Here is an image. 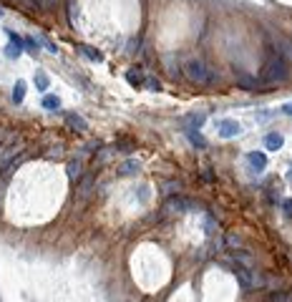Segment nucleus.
I'll list each match as a JSON object with an SVG mask.
<instances>
[{
  "instance_id": "f257e3e1",
  "label": "nucleus",
  "mask_w": 292,
  "mask_h": 302,
  "mask_svg": "<svg viewBox=\"0 0 292 302\" xmlns=\"http://www.w3.org/2000/svg\"><path fill=\"white\" fill-rule=\"evenodd\" d=\"M184 73H187V78H189L192 83H196V86H209V83L217 81V71H214L209 63H206L204 58H192V61H187Z\"/></svg>"
},
{
  "instance_id": "f03ea898",
  "label": "nucleus",
  "mask_w": 292,
  "mask_h": 302,
  "mask_svg": "<svg viewBox=\"0 0 292 302\" xmlns=\"http://www.w3.org/2000/svg\"><path fill=\"white\" fill-rule=\"evenodd\" d=\"M262 78L267 83H285L290 78V71H287V63L280 58V56H272L267 58L265 68H262Z\"/></svg>"
},
{
  "instance_id": "7ed1b4c3",
  "label": "nucleus",
  "mask_w": 292,
  "mask_h": 302,
  "mask_svg": "<svg viewBox=\"0 0 292 302\" xmlns=\"http://www.w3.org/2000/svg\"><path fill=\"white\" fill-rule=\"evenodd\" d=\"M192 207H194V202H189V199H184V197H172V199H166L164 212H166V214H184V212H189Z\"/></svg>"
},
{
  "instance_id": "20e7f679",
  "label": "nucleus",
  "mask_w": 292,
  "mask_h": 302,
  "mask_svg": "<svg viewBox=\"0 0 292 302\" xmlns=\"http://www.w3.org/2000/svg\"><path fill=\"white\" fill-rule=\"evenodd\" d=\"M219 136L222 139H234V136H239L242 134V126H239V121H234V119H224V121H219Z\"/></svg>"
},
{
  "instance_id": "39448f33",
  "label": "nucleus",
  "mask_w": 292,
  "mask_h": 302,
  "mask_svg": "<svg viewBox=\"0 0 292 302\" xmlns=\"http://www.w3.org/2000/svg\"><path fill=\"white\" fill-rule=\"evenodd\" d=\"M234 277L239 280V285L244 287V290H249V287H255V277H252V272H249L244 264H237L234 267Z\"/></svg>"
},
{
  "instance_id": "423d86ee",
  "label": "nucleus",
  "mask_w": 292,
  "mask_h": 302,
  "mask_svg": "<svg viewBox=\"0 0 292 302\" xmlns=\"http://www.w3.org/2000/svg\"><path fill=\"white\" fill-rule=\"evenodd\" d=\"M247 164L252 166L255 171H265V166H267V156L262 154V151H252V154H247Z\"/></svg>"
},
{
  "instance_id": "0eeeda50",
  "label": "nucleus",
  "mask_w": 292,
  "mask_h": 302,
  "mask_svg": "<svg viewBox=\"0 0 292 302\" xmlns=\"http://www.w3.org/2000/svg\"><path fill=\"white\" fill-rule=\"evenodd\" d=\"M66 124H68V129H73V131H89L86 119H81L78 113H66Z\"/></svg>"
},
{
  "instance_id": "6e6552de",
  "label": "nucleus",
  "mask_w": 292,
  "mask_h": 302,
  "mask_svg": "<svg viewBox=\"0 0 292 302\" xmlns=\"http://www.w3.org/2000/svg\"><path fill=\"white\" fill-rule=\"evenodd\" d=\"M277 51H280V58L285 63H292V41H287V38H277Z\"/></svg>"
},
{
  "instance_id": "1a4fd4ad",
  "label": "nucleus",
  "mask_w": 292,
  "mask_h": 302,
  "mask_svg": "<svg viewBox=\"0 0 292 302\" xmlns=\"http://www.w3.org/2000/svg\"><path fill=\"white\" fill-rule=\"evenodd\" d=\"M126 81H129V83H131L134 88H139V86H144V81H146V78H144V71H141L139 66H134V68H129V71H126Z\"/></svg>"
},
{
  "instance_id": "9d476101",
  "label": "nucleus",
  "mask_w": 292,
  "mask_h": 302,
  "mask_svg": "<svg viewBox=\"0 0 292 302\" xmlns=\"http://www.w3.org/2000/svg\"><path fill=\"white\" fill-rule=\"evenodd\" d=\"M282 144H285V136L277 134V131H272V134L265 136V146H267V151H280Z\"/></svg>"
},
{
  "instance_id": "9b49d317",
  "label": "nucleus",
  "mask_w": 292,
  "mask_h": 302,
  "mask_svg": "<svg viewBox=\"0 0 292 302\" xmlns=\"http://www.w3.org/2000/svg\"><path fill=\"white\" fill-rule=\"evenodd\" d=\"M204 124V113H192L184 119V131H199Z\"/></svg>"
},
{
  "instance_id": "f8f14e48",
  "label": "nucleus",
  "mask_w": 292,
  "mask_h": 302,
  "mask_svg": "<svg viewBox=\"0 0 292 302\" xmlns=\"http://www.w3.org/2000/svg\"><path fill=\"white\" fill-rule=\"evenodd\" d=\"M66 171H68V179H71V181H78V179L83 176V161H81V159H76V161H68Z\"/></svg>"
},
{
  "instance_id": "ddd939ff",
  "label": "nucleus",
  "mask_w": 292,
  "mask_h": 302,
  "mask_svg": "<svg viewBox=\"0 0 292 302\" xmlns=\"http://www.w3.org/2000/svg\"><path fill=\"white\" fill-rule=\"evenodd\" d=\"M234 78H237V83H239L242 88H257V86H260L257 78H249V76L242 73V71H234Z\"/></svg>"
},
{
  "instance_id": "4468645a",
  "label": "nucleus",
  "mask_w": 292,
  "mask_h": 302,
  "mask_svg": "<svg viewBox=\"0 0 292 302\" xmlns=\"http://www.w3.org/2000/svg\"><path fill=\"white\" fill-rule=\"evenodd\" d=\"M139 169H141V164H139L136 159H129L126 164L118 166V174H121V176H131V174H136Z\"/></svg>"
},
{
  "instance_id": "2eb2a0df",
  "label": "nucleus",
  "mask_w": 292,
  "mask_h": 302,
  "mask_svg": "<svg viewBox=\"0 0 292 302\" xmlns=\"http://www.w3.org/2000/svg\"><path fill=\"white\" fill-rule=\"evenodd\" d=\"M78 51L86 56L89 61H94V63H101V61H103V53L96 51V48H91V46H78Z\"/></svg>"
},
{
  "instance_id": "dca6fc26",
  "label": "nucleus",
  "mask_w": 292,
  "mask_h": 302,
  "mask_svg": "<svg viewBox=\"0 0 292 302\" xmlns=\"http://www.w3.org/2000/svg\"><path fill=\"white\" fill-rule=\"evenodd\" d=\"M23 98H25V81H15V86H13V101L20 103Z\"/></svg>"
},
{
  "instance_id": "f3484780",
  "label": "nucleus",
  "mask_w": 292,
  "mask_h": 302,
  "mask_svg": "<svg viewBox=\"0 0 292 302\" xmlns=\"http://www.w3.org/2000/svg\"><path fill=\"white\" fill-rule=\"evenodd\" d=\"M43 108L58 111V108H61V98H58V96H43Z\"/></svg>"
},
{
  "instance_id": "a211bd4d",
  "label": "nucleus",
  "mask_w": 292,
  "mask_h": 302,
  "mask_svg": "<svg viewBox=\"0 0 292 302\" xmlns=\"http://www.w3.org/2000/svg\"><path fill=\"white\" fill-rule=\"evenodd\" d=\"M48 86H51L48 76H46V73H35V88H38V91H48Z\"/></svg>"
},
{
  "instance_id": "6ab92c4d",
  "label": "nucleus",
  "mask_w": 292,
  "mask_h": 302,
  "mask_svg": "<svg viewBox=\"0 0 292 302\" xmlns=\"http://www.w3.org/2000/svg\"><path fill=\"white\" fill-rule=\"evenodd\" d=\"M187 136H189V141H192L194 146H199V149H204V146H206V139H204L199 131H187Z\"/></svg>"
},
{
  "instance_id": "aec40b11",
  "label": "nucleus",
  "mask_w": 292,
  "mask_h": 302,
  "mask_svg": "<svg viewBox=\"0 0 292 302\" xmlns=\"http://www.w3.org/2000/svg\"><path fill=\"white\" fill-rule=\"evenodd\" d=\"M5 33H8V38H10V43H13L18 51H23V38H20V35H15L13 30H5Z\"/></svg>"
},
{
  "instance_id": "412c9836",
  "label": "nucleus",
  "mask_w": 292,
  "mask_h": 302,
  "mask_svg": "<svg viewBox=\"0 0 292 302\" xmlns=\"http://www.w3.org/2000/svg\"><path fill=\"white\" fill-rule=\"evenodd\" d=\"M68 23L76 25V0H68Z\"/></svg>"
},
{
  "instance_id": "4be33fe9",
  "label": "nucleus",
  "mask_w": 292,
  "mask_h": 302,
  "mask_svg": "<svg viewBox=\"0 0 292 302\" xmlns=\"http://www.w3.org/2000/svg\"><path fill=\"white\" fill-rule=\"evenodd\" d=\"M144 86H146L149 91H159V88H161V83H159L156 78H146V81H144Z\"/></svg>"
},
{
  "instance_id": "5701e85b",
  "label": "nucleus",
  "mask_w": 292,
  "mask_h": 302,
  "mask_svg": "<svg viewBox=\"0 0 292 302\" xmlns=\"http://www.w3.org/2000/svg\"><path fill=\"white\" fill-rule=\"evenodd\" d=\"M270 302H290V300H287L285 292H272V295H270Z\"/></svg>"
},
{
  "instance_id": "b1692460",
  "label": "nucleus",
  "mask_w": 292,
  "mask_h": 302,
  "mask_svg": "<svg viewBox=\"0 0 292 302\" xmlns=\"http://www.w3.org/2000/svg\"><path fill=\"white\" fill-rule=\"evenodd\" d=\"M20 53H23V51H18V48H15V46H13V43H10V46H8V48H5V56H8V58H18V56H20Z\"/></svg>"
},
{
  "instance_id": "393cba45",
  "label": "nucleus",
  "mask_w": 292,
  "mask_h": 302,
  "mask_svg": "<svg viewBox=\"0 0 292 302\" xmlns=\"http://www.w3.org/2000/svg\"><path fill=\"white\" fill-rule=\"evenodd\" d=\"M23 46H28V51H30V53H38V43L33 41V38H25Z\"/></svg>"
},
{
  "instance_id": "a878e982",
  "label": "nucleus",
  "mask_w": 292,
  "mask_h": 302,
  "mask_svg": "<svg viewBox=\"0 0 292 302\" xmlns=\"http://www.w3.org/2000/svg\"><path fill=\"white\" fill-rule=\"evenodd\" d=\"M20 3H23V5H28L30 10H40V3H38V0H20Z\"/></svg>"
},
{
  "instance_id": "bb28decb",
  "label": "nucleus",
  "mask_w": 292,
  "mask_h": 302,
  "mask_svg": "<svg viewBox=\"0 0 292 302\" xmlns=\"http://www.w3.org/2000/svg\"><path fill=\"white\" fill-rule=\"evenodd\" d=\"M282 209H285V214H292V199H285L282 202Z\"/></svg>"
},
{
  "instance_id": "cd10ccee",
  "label": "nucleus",
  "mask_w": 292,
  "mask_h": 302,
  "mask_svg": "<svg viewBox=\"0 0 292 302\" xmlns=\"http://www.w3.org/2000/svg\"><path fill=\"white\" fill-rule=\"evenodd\" d=\"M280 111H282V113H287V116H292V103H285Z\"/></svg>"
},
{
  "instance_id": "c85d7f7f",
  "label": "nucleus",
  "mask_w": 292,
  "mask_h": 302,
  "mask_svg": "<svg viewBox=\"0 0 292 302\" xmlns=\"http://www.w3.org/2000/svg\"><path fill=\"white\" fill-rule=\"evenodd\" d=\"M287 181H292V166H290V171H287Z\"/></svg>"
},
{
  "instance_id": "c756f323",
  "label": "nucleus",
  "mask_w": 292,
  "mask_h": 302,
  "mask_svg": "<svg viewBox=\"0 0 292 302\" xmlns=\"http://www.w3.org/2000/svg\"><path fill=\"white\" fill-rule=\"evenodd\" d=\"M48 3H56V0H48Z\"/></svg>"
}]
</instances>
